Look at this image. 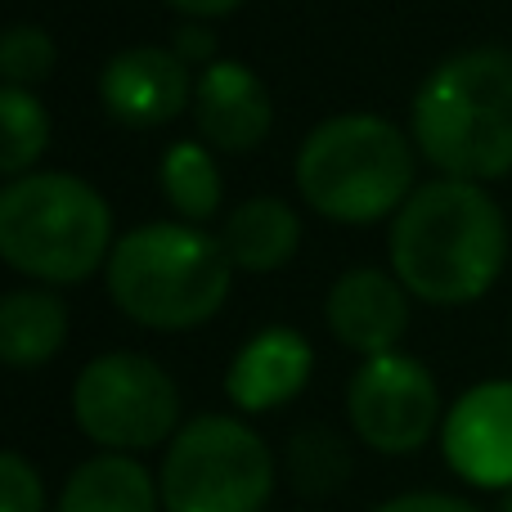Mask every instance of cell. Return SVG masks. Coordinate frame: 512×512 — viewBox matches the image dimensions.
<instances>
[{"label":"cell","instance_id":"6da1fadb","mask_svg":"<svg viewBox=\"0 0 512 512\" xmlns=\"http://www.w3.org/2000/svg\"><path fill=\"white\" fill-rule=\"evenodd\" d=\"M508 221L486 185L427 180L391 221V274L427 306H468L499 283Z\"/></svg>","mask_w":512,"mask_h":512},{"label":"cell","instance_id":"7a4b0ae2","mask_svg":"<svg viewBox=\"0 0 512 512\" xmlns=\"http://www.w3.org/2000/svg\"><path fill=\"white\" fill-rule=\"evenodd\" d=\"M414 149L450 180H504L512 171V50H463L436 63L409 113Z\"/></svg>","mask_w":512,"mask_h":512},{"label":"cell","instance_id":"3957f363","mask_svg":"<svg viewBox=\"0 0 512 512\" xmlns=\"http://www.w3.org/2000/svg\"><path fill=\"white\" fill-rule=\"evenodd\" d=\"M104 283L113 306L140 328L189 333L230 301L234 261L221 248V234L189 221H153L113 243Z\"/></svg>","mask_w":512,"mask_h":512},{"label":"cell","instance_id":"277c9868","mask_svg":"<svg viewBox=\"0 0 512 512\" xmlns=\"http://www.w3.org/2000/svg\"><path fill=\"white\" fill-rule=\"evenodd\" d=\"M113 207L72 171H27L0 185V261L41 288H72L113 252Z\"/></svg>","mask_w":512,"mask_h":512},{"label":"cell","instance_id":"5b68a950","mask_svg":"<svg viewBox=\"0 0 512 512\" xmlns=\"http://www.w3.org/2000/svg\"><path fill=\"white\" fill-rule=\"evenodd\" d=\"M414 135L373 113L319 122L297 149V189L310 212L337 225L396 216L414 194Z\"/></svg>","mask_w":512,"mask_h":512},{"label":"cell","instance_id":"8992f818","mask_svg":"<svg viewBox=\"0 0 512 512\" xmlns=\"http://www.w3.org/2000/svg\"><path fill=\"white\" fill-rule=\"evenodd\" d=\"M279 490V459L243 414L180 423L158 463L162 512H265Z\"/></svg>","mask_w":512,"mask_h":512},{"label":"cell","instance_id":"52a82bcc","mask_svg":"<svg viewBox=\"0 0 512 512\" xmlns=\"http://www.w3.org/2000/svg\"><path fill=\"white\" fill-rule=\"evenodd\" d=\"M72 423L104 454L140 459L180 432V387L153 355L104 351L72 382Z\"/></svg>","mask_w":512,"mask_h":512},{"label":"cell","instance_id":"ba28073f","mask_svg":"<svg viewBox=\"0 0 512 512\" xmlns=\"http://www.w3.org/2000/svg\"><path fill=\"white\" fill-rule=\"evenodd\" d=\"M346 423L355 441L373 454H418L432 436H441L445 423L436 373L405 351L369 355L346 382Z\"/></svg>","mask_w":512,"mask_h":512},{"label":"cell","instance_id":"9c48e42d","mask_svg":"<svg viewBox=\"0 0 512 512\" xmlns=\"http://www.w3.org/2000/svg\"><path fill=\"white\" fill-rule=\"evenodd\" d=\"M441 454L468 486L512 490V378L477 382L445 409Z\"/></svg>","mask_w":512,"mask_h":512},{"label":"cell","instance_id":"30bf717a","mask_svg":"<svg viewBox=\"0 0 512 512\" xmlns=\"http://www.w3.org/2000/svg\"><path fill=\"white\" fill-rule=\"evenodd\" d=\"M189 99H194L189 63L162 45H131L99 72V104L108 108V117L135 131L167 126L171 117L185 113Z\"/></svg>","mask_w":512,"mask_h":512},{"label":"cell","instance_id":"8fae6325","mask_svg":"<svg viewBox=\"0 0 512 512\" xmlns=\"http://www.w3.org/2000/svg\"><path fill=\"white\" fill-rule=\"evenodd\" d=\"M315 378V346L301 328L270 324L234 351L225 369V400L243 418H261L292 405Z\"/></svg>","mask_w":512,"mask_h":512},{"label":"cell","instance_id":"7c38bea8","mask_svg":"<svg viewBox=\"0 0 512 512\" xmlns=\"http://www.w3.org/2000/svg\"><path fill=\"white\" fill-rule=\"evenodd\" d=\"M198 135L207 149L221 153H252L265 144L274 126V99L270 86L239 59H212L198 68L194 99H189Z\"/></svg>","mask_w":512,"mask_h":512},{"label":"cell","instance_id":"4fadbf2b","mask_svg":"<svg viewBox=\"0 0 512 512\" xmlns=\"http://www.w3.org/2000/svg\"><path fill=\"white\" fill-rule=\"evenodd\" d=\"M328 333L355 355H387L400 351V337L409 333V288L391 270L355 265L337 274L324 297Z\"/></svg>","mask_w":512,"mask_h":512},{"label":"cell","instance_id":"5bb4252c","mask_svg":"<svg viewBox=\"0 0 512 512\" xmlns=\"http://www.w3.org/2000/svg\"><path fill=\"white\" fill-rule=\"evenodd\" d=\"M54 512H162L158 472L135 454H90L68 472Z\"/></svg>","mask_w":512,"mask_h":512},{"label":"cell","instance_id":"9a60e30c","mask_svg":"<svg viewBox=\"0 0 512 512\" xmlns=\"http://www.w3.org/2000/svg\"><path fill=\"white\" fill-rule=\"evenodd\" d=\"M68 306L54 288H14L0 297V364L45 369L68 342Z\"/></svg>","mask_w":512,"mask_h":512},{"label":"cell","instance_id":"2e32d148","mask_svg":"<svg viewBox=\"0 0 512 512\" xmlns=\"http://www.w3.org/2000/svg\"><path fill=\"white\" fill-rule=\"evenodd\" d=\"M221 248L234 270L274 274L301 248V216L283 198H248L221 225Z\"/></svg>","mask_w":512,"mask_h":512},{"label":"cell","instance_id":"e0dca14e","mask_svg":"<svg viewBox=\"0 0 512 512\" xmlns=\"http://www.w3.org/2000/svg\"><path fill=\"white\" fill-rule=\"evenodd\" d=\"M279 468L301 499H333L355 477V450L337 427L310 423L288 436Z\"/></svg>","mask_w":512,"mask_h":512},{"label":"cell","instance_id":"ac0fdd59","mask_svg":"<svg viewBox=\"0 0 512 512\" xmlns=\"http://www.w3.org/2000/svg\"><path fill=\"white\" fill-rule=\"evenodd\" d=\"M158 185L162 198L185 216L189 225H203L221 212L225 203V185H221V167H216L212 149L198 140H180L162 153L158 162Z\"/></svg>","mask_w":512,"mask_h":512},{"label":"cell","instance_id":"d6986e66","mask_svg":"<svg viewBox=\"0 0 512 512\" xmlns=\"http://www.w3.org/2000/svg\"><path fill=\"white\" fill-rule=\"evenodd\" d=\"M45 149H50V113L36 90L0 81V176L18 180L36 171Z\"/></svg>","mask_w":512,"mask_h":512},{"label":"cell","instance_id":"ffe728a7","mask_svg":"<svg viewBox=\"0 0 512 512\" xmlns=\"http://www.w3.org/2000/svg\"><path fill=\"white\" fill-rule=\"evenodd\" d=\"M59 63V45L41 23H14L0 32V81L5 86H41Z\"/></svg>","mask_w":512,"mask_h":512},{"label":"cell","instance_id":"44dd1931","mask_svg":"<svg viewBox=\"0 0 512 512\" xmlns=\"http://www.w3.org/2000/svg\"><path fill=\"white\" fill-rule=\"evenodd\" d=\"M45 477L27 454L0 450V512H45Z\"/></svg>","mask_w":512,"mask_h":512},{"label":"cell","instance_id":"7402d4cb","mask_svg":"<svg viewBox=\"0 0 512 512\" xmlns=\"http://www.w3.org/2000/svg\"><path fill=\"white\" fill-rule=\"evenodd\" d=\"M369 512H481V508L459 495H441V490H409V495H396Z\"/></svg>","mask_w":512,"mask_h":512},{"label":"cell","instance_id":"603a6c76","mask_svg":"<svg viewBox=\"0 0 512 512\" xmlns=\"http://www.w3.org/2000/svg\"><path fill=\"white\" fill-rule=\"evenodd\" d=\"M171 50H176L189 68H207V63L216 59V36L207 32L203 23H185V27H176V36H171Z\"/></svg>","mask_w":512,"mask_h":512},{"label":"cell","instance_id":"cb8c5ba5","mask_svg":"<svg viewBox=\"0 0 512 512\" xmlns=\"http://www.w3.org/2000/svg\"><path fill=\"white\" fill-rule=\"evenodd\" d=\"M162 5H171L176 14H185L189 23H207V18H225V14H234V9H239L243 0H162Z\"/></svg>","mask_w":512,"mask_h":512},{"label":"cell","instance_id":"d4e9b609","mask_svg":"<svg viewBox=\"0 0 512 512\" xmlns=\"http://www.w3.org/2000/svg\"><path fill=\"white\" fill-rule=\"evenodd\" d=\"M499 512H512V490H504V495H499Z\"/></svg>","mask_w":512,"mask_h":512}]
</instances>
